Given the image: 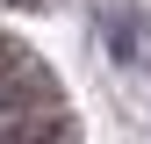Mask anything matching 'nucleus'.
<instances>
[{"label":"nucleus","mask_w":151,"mask_h":144,"mask_svg":"<svg viewBox=\"0 0 151 144\" xmlns=\"http://www.w3.org/2000/svg\"><path fill=\"white\" fill-rule=\"evenodd\" d=\"M0 108H58V72H50L22 36H0Z\"/></svg>","instance_id":"obj_1"},{"label":"nucleus","mask_w":151,"mask_h":144,"mask_svg":"<svg viewBox=\"0 0 151 144\" xmlns=\"http://www.w3.org/2000/svg\"><path fill=\"white\" fill-rule=\"evenodd\" d=\"M14 7H43V0H14Z\"/></svg>","instance_id":"obj_3"},{"label":"nucleus","mask_w":151,"mask_h":144,"mask_svg":"<svg viewBox=\"0 0 151 144\" xmlns=\"http://www.w3.org/2000/svg\"><path fill=\"white\" fill-rule=\"evenodd\" d=\"M0 144H79V122H72L65 108H22Z\"/></svg>","instance_id":"obj_2"}]
</instances>
